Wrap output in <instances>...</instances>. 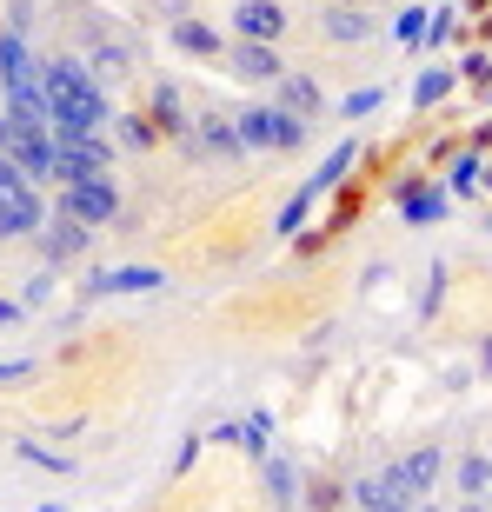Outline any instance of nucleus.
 <instances>
[{"mask_svg": "<svg viewBox=\"0 0 492 512\" xmlns=\"http://www.w3.org/2000/svg\"><path fill=\"white\" fill-rule=\"evenodd\" d=\"M266 433H273V419H266V413H246V426L233 433V446H240V453H253V459H266Z\"/></svg>", "mask_w": 492, "mask_h": 512, "instance_id": "nucleus-30", "label": "nucleus"}, {"mask_svg": "<svg viewBox=\"0 0 492 512\" xmlns=\"http://www.w3.org/2000/svg\"><path fill=\"white\" fill-rule=\"evenodd\" d=\"M0 153H7V160H14L27 180L54 187V127H34V120L0 114Z\"/></svg>", "mask_w": 492, "mask_h": 512, "instance_id": "nucleus-5", "label": "nucleus"}, {"mask_svg": "<svg viewBox=\"0 0 492 512\" xmlns=\"http://www.w3.org/2000/svg\"><path fill=\"white\" fill-rule=\"evenodd\" d=\"M67 27H74V54L94 67L107 87L127 74H140V40L120 27V20H107L100 7H67Z\"/></svg>", "mask_w": 492, "mask_h": 512, "instance_id": "nucleus-2", "label": "nucleus"}, {"mask_svg": "<svg viewBox=\"0 0 492 512\" xmlns=\"http://www.w3.org/2000/svg\"><path fill=\"white\" fill-rule=\"evenodd\" d=\"M47 200H40V180H27V173L0 153V240H34L40 227H47Z\"/></svg>", "mask_w": 492, "mask_h": 512, "instance_id": "nucleus-3", "label": "nucleus"}, {"mask_svg": "<svg viewBox=\"0 0 492 512\" xmlns=\"http://www.w3.org/2000/svg\"><path fill=\"white\" fill-rule=\"evenodd\" d=\"M54 213H67V220H80V227H114L120 220V187L114 173H94V180H67V187H54Z\"/></svg>", "mask_w": 492, "mask_h": 512, "instance_id": "nucleus-4", "label": "nucleus"}, {"mask_svg": "<svg viewBox=\"0 0 492 512\" xmlns=\"http://www.w3.org/2000/svg\"><path fill=\"white\" fill-rule=\"evenodd\" d=\"M40 80H47V100H54V133H107L114 127V87L74 47L40 60Z\"/></svg>", "mask_w": 492, "mask_h": 512, "instance_id": "nucleus-1", "label": "nucleus"}, {"mask_svg": "<svg viewBox=\"0 0 492 512\" xmlns=\"http://www.w3.org/2000/svg\"><path fill=\"white\" fill-rule=\"evenodd\" d=\"M492 493V453H459V499Z\"/></svg>", "mask_w": 492, "mask_h": 512, "instance_id": "nucleus-20", "label": "nucleus"}, {"mask_svg": "<svg viewBox=\"0 0 492 512\" xmlns=\"http://www.w3.org/2000/svg\"><path fill=\"white\" fill-rule=\"evenodd\" d=\"M20 320H27V306H20V300H0V333H7V326H20Z\"/></svg>", "mask_w": 492, "mask_h": 512, "instance_id": "nucleus-37", "label": "nucleus"}, {"mask_svg": "<svg viewBox=\"0 0 492 512\" xmlns=\"http://www.w3.org/2000/svg\"><path fill=\"white\" fill-rule=\"evenodd\" d=\"M459 512H492V506H486V499H459Z\"/></svg>", "mask_w": 492, "mask_h": 512, "instance_id": "nucleus-39", "label": "nucleus"}, {"mask_svg": "<svg viewBox=\"0 0 492 512\" xmlns=\"http://www.w3.org/2000/svg\"><path fill=\"white\" fill-rule=\"evenodd\" d=\"M486 506H492V493H486Z\"/></svg>", "mask_w": 492, "mask_h": 512, "instance_id": "nucleus-42", "label": "nucleus"}, {"mask_svg": "<svg viewBox=\"0 0 492 512\" xmlns=\"http://www.w3.org/2000/svg\"><path fill=\"white\" fill-rule=\"evenodd\" d=\"M273 120H280V107H273V100H246L240 114H233L240 153H273Z\"/></svg>", "mask_w": 492, "mask_h": 512, "instance_id": "nucleus-17", "label": "nucleus"}, {"mask_svg": "<svg viewBox=\"0 0 492 512\" xmlns=\"http://www.w3.org/2000/svg\"><path fill=\"white\" fill-rule=\"evenodd\" d=\"M40 60H47V54H34V34L0 20V94L20 87V80H40Z\"/></svg>", "mask_w": 492, "mask_h": 512, "instance_id": "nucleus-13", "label": "nucleus"}, {"mask_svg": "<svg viewBox=\"0 0 492 512\" xmlns=\"http://www.w3.org/2000/svg\"><path fill=\"white\" fill-rule=\"evenodd\" d=\"M14 459H27V466H47V473H74V453H54V446H40L34 433L14 439Z\"/></svg>", "mask_w": 492, "mask_h": 512, "instance_id": "nucleus-23", "label": "nucleus"}, {"mask_svg": "<svg viewBox=\"0 0 492 512\" xmlns=\"http://www.w3.org/2000/svg\"><path fill=\"white\" fill-rule=\"evenodd\" d=\"M479 173H486V167H479V153H459L453 167H446V193H459V200H466V193L479 187Z\"/></svg>", "mask_w": 492, "mask_h": 512, "instance_id": "nucleus-29", "label": "nucleus"}, {"mask_svg": "<svg viewBox=\"0 0 492 512\" xmlns=\"http://www.w3.org/2000/svg\"><path fill=\"white\" fill-rule=\"evenodd\" d=\"M413 512H439V506H433V499H419V506H413Z\"/></svg>", "mask_w": 492, "mask_h": 512, "instance_id": "nucleus-40", "label": "nucleus"}, {"mask_svg": "<svg viewBox=\"0 0 492 512\" xmlns=\"http://www.w3.org/2000/svg\"><path fill=\"white\" fill-rule=\"evenodd\" d=\"M426 20H433V7H406V14L386 20V34H393L399 47H426Z\"/></svg>", "mask_w": 492, "mask_h": 512, "instance_id": "nucleus-24", "label": "nucleus"}, {"mask_svg": "<svg viewBox=\"0 0 492 512\" xmlns=\"http://www.w3.org/2000/svg\"><path fill=\"white\" fill-rule=\"evenodd\" d=\"M379 100H386V87H360V94H346V100H340V120H366V114H379Z\"/></svg>", "mask_w": 492, "mask_h": 512, "instance_id": "nucleus-32", "label": "nucleus"}, {"mask_svg": "<svg viewBox=\"0 0 492 512\" xmlns=\"http://www.w3.org/2000/svg\"><path fill=\"white\" fill-rule=\"evenodd\" d=\"M353 7H386V0H353Z\"/></svg>", "mask_w": 492, "mask_h": 512, "instance_id": "nucleus-41", "label": "nucleus"}, {"mask_svg": "<svg viewBox=\"0 0 492 512\" xmlns=\"http://www.w3.org/2000/svg\"><path fill=\"white\" fill-rule=\"evenodd\" d=\"M40 247V266H74L94 253V227H80V220H67V213H47V227L34 233Z\"/></svg>", "mask_w": 492, "mask_h": 512, "instance_id": "nucleus-10", "label": "nucleus"}, {"mask_svg": "<svg viewBox=\"0 0 492 512\" xmlns=\"http://www.w3.org/2000/svg\"><path fill=\"white\" fill-rule=\"evenodd\" d=\"M273 107H280V100H273ZM306 140H313V120L280 107V120H273V153H293V147H306Z\"/></svg>", "mask_w": 492, "mask_h": 512, "instance_id": "nucleus-25", "label": "nucleus"}, {"mask_svg": "<svg viewBox=\"0 0 492 512\" xmlns=\"http://www.w3.org/2000/svg\"><path fill=\"white\" fill-rule=\"evenodd\" d=\"M227 80H240V87H273V80L286 74V60H280V47L273 40H233L227 34V54L213 60Z\"/></svg>", "mask_w": 492, "mask_h": 512, "instance_id": "nucleus-7", "label": "nucleus"}, {"mask_svg": "<svg viewBox=\"0 0 492 512\" xmlns=\"http://www.w3.org/2000/svg\"><path fill=\"white\" fill-rule=\"evenodd\" d=\"M187 153L193 160H240V133H233V114H193L187 127Z\"/></svg>", "mask_w": 492, "mask_h": 512, "instance_id": "nucleus-12", "label": "nucleus"}, {"mask_svg": "<svg viewBox=\"0 0 492 512\" xmlns=\"http://www.w3.org/2000/svg\"><path fill=\"white\" fill-rule=\"evenodd\" d=\"M439 300H446V266L433 260V273H426V293H419V313H433Z\"/></svg>", "mask_w": 492, "mask_h": 512, "instance_id": "nucleus-36", "label": "nucleus"}, {"mask_svg": "<svg viewBox=\"0 0 492 512\" xmlns=\"http://www.w3.org/2000/svg\"><path fill=\"white\" fill-rule=\"evenodd\" d=\"M47 300H54V266H40L34 280L20 286V306H27V313H34V306H47Z\"/></svg>", "mask_w": 492, "mask_h": 512, "instance_id": "nucleus-33", "label": "nucleus"}, {"mask_svg": "<svg viewBox=\"0 0 492 512\" xmlns=\"http://www.w3.org/2000/svg\"><path fill=\"white\" fill-rule=\"evenodd\" d=\"M167 40L180 47V54H193V60H220V54H227V34H220L213 20H200V14H193V20L180 14V20L167 27Z\"/></svg>", "mask_w": 492, "mask_h": 512, "instance_id": "nucleus-15", "label": "nucleus"}, {"mask_svg": "<svg viewBox=\"0 0 492 512\" xmlns=\"http://www.w3.org/2000/svg\"><path fill=\"white\" fill-rule=\"evenodd\" d=\"M273 100H280L286 114H300V120H320V114H326L320 80H313V74H293V67H286V74L273 80Z\"/></svg>", "mask_w": 492, "mask_h": 512, "instance_id": "nucleus-16", "label": "nucleus"}, {"mask_svg": "<svg viewBox=\"0 0 492 512\" xmlns=\"http://www.w3.org/2000/svg\"><path fill=\"white\" fill-rule=\"evenodd\" d=\"M453 14L459 7H433V20H426V47H446V40H453Z\"/></svg>", "mask_w": 492, "mask_h": 512, "instance_id": "nucleus-35", "label": "nucleus"}, {"mask_svg": "<svg viewBox=\"0 0 492 512\" xmlns=\"http://www.w3.org/2000/svg\"><path fill=\"white\" fill-rule=\"evenodd\" d=\"M260 466H266V486H273V506H293V486H300V479H293V466H286V459H273V453H266Z\"/></svg>", "mask_w": 492, "mask_h": 512, "instance_id": "nucleus-31", "label": "nucleus"}, {"mask_svg": "<svg viewBox=\"0 0 492 512\" xmlns=\"http://www.w3.org/2000/svg\"><path fill=\"white\" fill-rule=\"evenodd\" d=\"M393 499V486H386V473H366V479H353V512H379Z\"/></svg>", "mask_w": 492, "mask_h": 512, "instance_id": "nucleus-27", "label": "nucleus"}, {"mask_svg": "<svg viewBox=\"0 0 492 512\" xmlns=\"http://www.w3.org/2000/svg\"><path fill=\"white\" fill-rule=\"evenodd\" d=\"M439 473H446V446H413L406 459H393L386 466V486H393L399 499H433V486H439Z\"/></svg>", "mask_w": 492, "mask_h": 512, "instance_id": "nucleus-8", "label": "nucleus"}, {"mask_svg": "<svg viewBox=\"0 0 492 512\" xmlns=\"http://www.w3.org/2000/svg\"><path fill=\"white\" fill-rule=\"evenodd\" d=\"M459 74H466V80H492V60H486V54H473L466 67H459Z\"/></svg>", "mask_w": 492, "mask_h": 512, "instance_id": "nucleus-38", "label": "nucleus"}, {"mask_svg": "<svg viewBox=\"0 0 492 512\" xmlns=\"http://www.w3.org/2000/svg\"><path fill=\"white\" fill-rule=\"evenodd\" d=\"M399 213H406V227H439L446 220V193L426 187V180H406L399 187Z\"/></svg>", "mask_w": 492, "mask_h": 512, "instance_id": "nucleus-18", "label": "nucleus"}, {"mask_svg": "<svg viewBox=\"0 0 492 512\" xmlns=\"http://www.w3.org/2000/svg\"><path fill=\"white\" fill-rule=\"evenodd\" d=\"M320 34L333 40V47H360V40L379 34V20L366 14V7H353V0H333V7H320Z\"/></svg>", "mask_w": 492, "mask_h": 512, "instance_id": "nucleus-14", "label": "nucleus"}, {"mask_svg": "<svg viewBox=\"0 0 492 512\" xmlns=\"http://www.w3.org/2000/svg\"><path fill=\"white\" fill-rule=\"evenodd\" d=\"M114 133L127 140V147H153V140H160V127H153V114H114Z\"/></svg>", "mask_w": 492, "mask_h": 512, "instance_id": "nucleus-28", "label": "nucleus"}, {"mask_svg": "<svg viewBox=\"0 0 492 512\" xmlns=\"http://www.w3.org/2000/svg\"><path fill=\"white\" fill-rule=\"evenodd\" d=\"M133 293H167V273H160V266H107V273H94V280H80V306L133 300Z\"/></svg>", "mask_w": 492, "mask_h": 512, "instance_id": "nucleus-9", "label": "nucleus"}, {"mask_svg": "<svg viewBox=\"0 0 492 512\" xmlns=\"http://www.w3.org/2000/svg\"><path fill=\"white\" fill-rule=\"evenodd\" d=\"M353 160H360V140H340V147H333V153L320 160V173H313L306 187H313V193H333V187H340V173L353 167Z\"/></svg>", "mask_w": 492, "mask_h": 512, "instance_id": "nucleus-21", "label": "nucleus"}, {"mask_svg": "<svg viewBox=\"0 0 492 512\" xmlns=\"http://www.w3.org/2000/svg\"><path fill=\"white\" fill-rule=\"evenodd\" d=\"M40 373V360L27 353V360H0V393H14V386H27Z\"/></svg>", "mask_w": 492, "mask_h": 512, "instance_id": "nucleus-34", "label": "nucleus"}, {"mask_svg": "<svg viewBox=\"0 0 492 512\" xmlns=\"http://www.w3.org/2000/svg\"><path fill=\"white\" fill-rule=\"evenodd\" d=\"M313 200H320V193H313V187H300V193H293V200L280 207V220H273V233H280V240H293V233L306 227V213H313Z\"/></svg>", "mask_w": 492, "mask_h": 512, "instance_id": "nucleus-26", "label": "nucleus"}, {"mask_svg": "<svg viewBox=\"0 0 492 512\" xmlns=\"http://www.w3.org/2000/svg\"><path fill=\"white\" fill-rule=\"evenodd\" d=\"M114 173V140L107 133H54V187Z\"/></svg>", "mask_w": 492, "mask_h": 512, "instance_id": "nucleus-6", "label": "nucleus"}, {"mask_svg": "<svg viewBox=\"0 0 492 512\" xmlns=\"http://www.w3.org/2000/svg\"><path fill=\"white\" fill-rule=\"evenodd\" d=\"M153 120H160V133H180V140H187V127H193V107L187 100H180V87H153Z\"/></svg>", "mask_w": 492, "mask_h": 512, "instance_id": "nucleus-19", "label": "nucleus"}, {"mask_svg": "<svg viewBox=\"0 0 492 512\" xmlns=\"http://www.w3.org/2000/svg\"><path fill=\"white\" fill-rule=\"evenodd\" d=\"M453 87H459V67H426V74L413 80V107H439Z\"/></svg>", "mask_w": 492, "mask_h": 512, "instance_id": "nucleus-22", "label": "nucleus"}, {"mask_svg": "<svg viewBox=\"0 0 492 512\" xmlns=\"http://www.w3.org/2000/svg\"><path fill=\"white\" fill-rule=\"evenodd\" d=\"M286 27H293L286 0H233V14H227V34L233 40H273V47H280Z\"/></svg>", "mask_w": 492, "mask_h": 512, "instance_id": "nucleus-11", "label": "nucleus"}]
</instances>
